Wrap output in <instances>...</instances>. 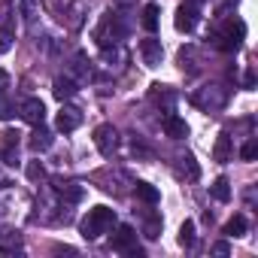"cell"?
<instances>
[{
    "label": "cell",
    "mask_w": 258,
    "mask_h": 258,
    "mask_svg": "<svg viewBox=\"0 0 258 258\" xmlns=\"http://www.w3.org/2000/svg\"><path fill=\"white\" fill-rule=\"evenodd\" d=\"M112 225H115V213H112L109 207H91L88 216L79 222V231H82L85 240H97V237L106 234Z\"/></svg>",
    "instance_id": "cell-1"
},
{
    "label": "cell",
    "mask_w": 258,
    "mask_h": 258,
    "mask_svg": "<svg viewBox=\"0 0 258 258\" xmlns=\"http://www.w3.org/2000/svg\"><path fill=\"white\" fill-rule=\"evenodd\" d=\"M191 100H195L201 109H222L225 100H228V91H225L222 85H207V88H201Z\"/></svg>",
    "instance_id": "cell-2"
},
{
    "label": "cell",
    "mask_w": 258,
    "mask_h": 258,
    "mask_svg": "<svg viewBox=\"0 0 258 258\" xmlns=\"http://www.w3.org/2000/svg\"><path fill=\"white\" fill-rule=\"evenodd\" d=\"M94 146H97V152L100 155H112L115 149H118V131L112 124H97L94 127Z\"/></svg>",
    "instance_id": "cell-3"
},
{
    "label": "cell",
    "mask_w": 258,
    "mask_h": 258,
    "mask_svg": "<svg viewBox=\"0 0 258 258\" xmlns=\"http://www.w3.org/2000/svg\"><path fill=\"white\" fill-rule=\"evenodd\" d=\"M19 115H22L28 124H43V121H46V106H43L40 97H25V100L19 103Z\"/></svg>",
    "instance_id": "cell-4"
},
{
    "label": "cell",
    "mask_w": 258,
    "mask_h": 258,
    "mask_svg": "<svg viewBox=\"0 0 258 258\" xmlns=\"http://www.w3.org/2000/svg\"><path fill=\"white\" fill-rule=\"evenodd\" d=\"M82 124V112L76 109V106H70V103H64L61 109H58V118H55V127L58 131H64V134H70V131H76V127Z\"/></svg>",
    "instance_id": "cell-5"
},
{
    "label": "cell",
    "mask_w": 258,
    "mask_h": 258,
    "mask_svg": "<svg viewBox=\"0 0 258 258\" xmlns=\"http://www.w3.org/2000/svg\"><path fill=\"white\" fill-rule=\"evenodd\" d=\"M140 55H143V64H146V67H158V64L164 61V49H161V40H155V37L143 40V43H140Z\"/></svg>",
    "instance_id": "cell-6"
},
{
    "label": "cell",
    "mask_w": 258,
    "mask_h": 258,
    "mask_svg": "<svg viewBox=\"0 0 258 258\" xmlns=\"http://www.w3.org/2000/svg\"><path fill=\"white\" fill-rule=\"evenodd\" d=\"M173 25H176V31L191 34V31H195V25H198V10H195V7H179V10H176V19H173Z\"/></svg>",
    "instance_id": "cell-7"
},
{
    "label": "cell",
    "mask_w": 258,
    "mask_h": 258,
    "mask_svg": "<svg viewBox=\"0 0 258 258\" xmlns=\"http://www.w3.org/2000/svg\"><path fill=\"white\" fill-rule=\"evenodd\" d=\"M134 246H137V234H134V228H131V225H121V228L115 231V237H112V249L127 252V249H134Z\"/></svg>",
    "instance_id": "cell-8"
},
{
    "label": "cell",
    "mask_w": 258,
    "mask_h": 258,
    "mask_svg": "<svg viewBox=\"0 0 258 258\" xmlns=\"http://www.w3.org/2000/svg\"><path fill=\"white\" fill-rule=\"evenodd\" d=\"M34 127H37V131L31 134V149H34V152H46V149L55 143V137H52V131H46L43 124H34Z\"/></svg>",
    "instance_id": "cell-9"
},
{
    "label": "cell",
    "mask_w": 258,
    "mask_h": 258,
    "mask_svg": "<svg viewBox=\"0 0 258 258\" xmlns=\"http://www.w3.org/2000/svg\"><path fill=\"white\" fill-rule=\"evenodd\" d=\"M164 131H167V137L182 140V137H188V124H185L179 115H167V118H164Z\"/></svg>",
    "instance_id": "cell-10"
},
{
    "label": "cell",
    "mask_w": 258,
    "mask_h": 258,
    "mask_svg": "<svg viewBox=\"0 0 258 258\" xmlns=\"http://www.w3.org/2000/svg\"><path fill=\"white\" fill-rule=\"evenodd\" d=\"M52 91H55V97H58V100H67V97H73V94H76V82H73L70 76H58V79L52 82Z\"/></svg>",
    "instance_id": "cell-11"
},
{
    "label": "cell",
    "mask_w": 258,
    "mask_h": 258,
    "mask_svg": "<svg viewBox=\"0 0 258 258\" xmlns=\"http://www.w3.org/2000/svg\"><path fill=\"white\" fill-rule=\"evenodd\" d=\"M55 191L67 201V204H76L82 198V185L79 182H55Z\"/></svg>",
    "instance_id": "cell-12"
},
{
    "label": "cell",
    "mask_w": 258,
    "mask_h": 258,
    "mask_svg": "<svg viewBox=\"0 0 258 258\" xmlns=\"http://www.w3.org/2000/svg\"><path fill=\"white\" fill-rule=\"evenodd\" d=\"M22 249V234L19 231H7V234H0V252H19Z\"/></svg>",
    "instance_id": "cell-13"
},
{
    "label": "cell",
    "mask_w": 258,
    "mask_h": 258,
    "mask_svg": "<svg viewBox=\"0 0 258 258\" xmlns=\"http://www.w3.org/2000/svg\"><path fill=\"white\" fill-rule=\"evenodd\" d=\"M134 195H137L143 204H158V188L149 185V182H137V185H134Z\"/></svg>",
    "instance_id": "cell-14"
},
{
    "label": "cell",
    "mask_w": 258,
    "mask_h": 258,
    "mask_svg": "<svg viewBox=\"0 0 258 258\" xmlns=\"http://www.w3.org/2000/svg\"><path fill=\"white\" fill-rule=\"evenodd\" d=\"M210 191H213V198H216V201H222V204H225V201H231V182H228L225 176H219V179L210 185Z\"/></svg>",
    "instance_id": "cell-15"
},
{
    "label": "cell",
    "mask_w": 258,
    "mask_h": 258,
    "mask_svg": "<svg viewBox=\"0 0 258 258\" xmlns=\"http://www.w3.org/2000/svg\"><path fill=\"white\" fill-rule=\"evenodd\" d=\"M213 155H216V161H228V158H231V137H228V134H219Z\"/></svg>",
    "instance_id": "cell-16"
},
{
    "label": "cell",
    "mask_w": 258,
    "mask_h": 258,
    "mask_svg": "<svg viewBox=\"0 0 258 258\" xmlns=\"http://www.w3.org/2000/svg\"><path fill=\"white\" fill-rule=\"evenodd\" d=\"M158 13H161V10H158L155 4H149V7L143 10V28H146L149 34H152V31H158Z\"/></svg>",
    "instance_id": "cell-17"
},
{
    "label": "cell",
    "mask_w": 258,
    "mask_h": 258,
    "mask_svg": "<svg viewBox=\"0 0 258 258\" xmlns=\"http://www.w3.org/2000/svg\"><path fill=\"white\" fill-rule=\"evenodd\" d=\"M222 234H228V237H243V234H246V219H243V216H234V219L225 225Z\"/></svg>",
    "instance_id": "cell-18"
},
{
    "label": "cell",
    "mask_w": 258,
    "mask_h": 258,
    "mask_svg": "<svg viewBox=\"0 0 258 258\" xmlns=\"http://www.w3.org/2000/svg\"><path fill=\"white\" fill-rule=\"evenodd\" d=\"M13 28L10 25H0V55H7L10 49H13Z\"/></svg>",
    "instance_id": "cell-19"
},
{
    "label": "cell",
    "mask_w": 258,
    "mask_h": 258,
    "mask_svg": "<svg viewBox=\"0 0 258 258\" xmlns=\"http://www.w3.org/2000/svg\"><path fill=\"white\" fill-rule=\"evenodd\" d=\"M179 243H182V246H195V222H182V228H179Z\"/></svg>",
    "instance_id": "cell-20"
},
{
    "label": "cell",
    "mask_w": 258,
    "mask_h": 258,
    "mask_svg": "<svg viewBox=\"0 0 258 258\" xmlns=\"http://www.w3.org/2000/svg\"><path fill=\"white\" fill-rule=\"evenodd\" d=\"M22 19H25V25H34V19H37V0H22Z\"/></svg>",
    "instance_id": "cell-21"
},
{
    "label": "cell",
    "mask_w": 258,
    "mask_h": 258,
    "mask_svg": "<svg viewBox=\"0 0 258 258\" xmlns=\"http://www.w3.org/2000/svg\"><path fill=\"white\" fill-rule=\"evenodd\" d=\"M255 155H258V140L252 137V140H246V143H243L240 158H243V161H255Z\"/></svg>",
    "instance_id": "cell-22"
},
{
    "label": "cell",
    "mask_w": 258,
    "mask_h": 258,
    "mask_svg": "<svg viewBox=\"0 0 258 258\" xmlns=\"http://www.w3.org/2000/svg\"><path fill=\"white\" fill-rule=\"evenodd\" d=\"M16 115V109H13V103H10V97L0 91V118H13Z\"/></svg>",
    "instance_id": "cell-23"
},
{
    "label": "cell",
    "mask_w": 258,
    "mask_h": 258,
    "mask_svg": "<svg viewBox=\"0 0 258 258\" xmlns=\"http://www.w3.org/2000/svg\"><path fill=\"white\" fill-rule=\"evenodd\" d=\"M179 161H182V167L188 170V179H198V173H201V170H198V164H195V158H191V155H182Z\"/></svg>",
    "instance_id": "cell-24"
},
{
    "label": "cell",
    "mask_w": 258,
    "mask_h": 258,
    "mask_svg": "<svg viewBox=\"0 0 258 258\" xmlns=\"http://www.w3.org/2000/svg\"><path fill=\"white\" fill-rule=\"evenodd\" d=\"M28 176H31V179H46L43 164H40V161H31V164H28Z\"/></svg>",
    "instance_id": "cell-25"
},
{
    "label": "cell",
    "mask_w": 258,
    "mask_h": 258,
    "mask_svg": "<svg viewBox=\"0 0 258 258\" xmlns=\"http://www.w3.org/2000/svg\"><path fill=\"white\" fill-rule=\"evenodd\" d=\"M158 228H161V222L152 216V219L146 222V237H149V240H155V237H158Z\"/></svg>",
    "instance_id": "cell-26"
},
{
    "label": "cell",
    "mask_w": 258,
    "mask_h": 258,
    "mask_svg": "<svg viewBox=\"0 0 258 258\" xmlns=\"http://www.w3.org/2000/svg\"><path fill=\"white\" fill-rule=\"evenodd\" d=\"M7 88H10V73L0 70V91H7Z\"/></svg>",
    "instance_id": "cell-27"
},
{
    "label": "cell",
    "mask_w": 258,
    "mask_h": 258,
    "mask_svg": "<svg viewBox=\"0 0 258 258\" xmlns=\"http://www.w3.org/2000/svg\"><path fill=\"white\" fill-rule=\"evenodd\" d=\"M213 252H216V255H228V243H216Z\"/></svg>",
    "instance_id": "cell-28"
},
{
    "label": "cell",
    "mask_w": 258,
    "mask_h": 258,
    "mask_svg": "<svg viewBox=\"0 0 258 258\" xmlns=\"http://www.w3.org/2000/svg\"><path fill=\"white\" fill-rule=\"evenodd\" d=\"M195 4H198V0H195Z\"/></svg>",
    "instance_id": "cell-29"
}]
</instances>
